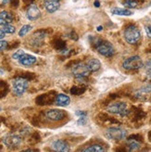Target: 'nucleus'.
I'll use <instances>...</instances> for the list:
<instances>
[{
    "mask_svg": "<svg viewBox=\"0 0 151 152\" xmlns=\"http://www.w3.org/2000/svg\"><path fill=\"white\" fill-rule=\"evenodd\" d=\"M145 30H146V33H147V35L151 38V25H147L145 27Z\"/></svg>",
    "mask_w": 151,
    "mask_h": 152,
    "instance_id": "nucleus-28",
    "label": "nucleus"
},
{
    "mask_svg": "<svg viewBox=\"0 0 151 152\" xmlns=\"http://www.w3.org/2000/svg\"><path fill=\"white\" fill-rule=\"evenodd\" d=\"M7 42L4 40H0V51H4L7 48Z\"/></svg>",
    "mask_w": 151,
    "mask_h": 152,
    "instance_id": "nucleus-25",
    "label": "nucleus"
},
{
    "mask_svg": "<svg viewBox=\"0 0 151 152\" xmlns=\"http://www.w3.org/2000/svg\"><path fill=\"white\" fill-rule=\"evenodd\" d=\"M71 72H72V75L74 76L75 78L80 80V79L86 78L91 72L89 71V69H88V67H87L86 64H85V63H78V64L74 65L71 68Z\"/></svg>",
    "mask_w": 151,
    "mask_h": 152,
    "instance_id": "nucleus-6",
    "label": "nucleus"
},
{
    "mask_svg": "<svg viewBox=\"0 0 151 152\" xmlns=\"http://www.w3.org/2000/svg\"><path fill=\"white\" fill-rule=\"evenodd\" d=\"M32 26L31 25H29V24H26V25H23L21 28H20V32H19V35L20 36V37H23V36H25L30 31L32 30Z\"/></svg>",
    "mask_w": 151,
    "mask_h": 152,
    "instance_id": "nucleus-21",
    "label": "nucleus"
},
{
    "mask_svg": "<svg viewBox=\"0 0 151 152\" xmlns=\"http://www.w3.org/2000/svg\"><path fill=\"white\" fill-rule=\"evenodd\" d=\"M82 151H85V152H103L105 151V148L101 146V145H92V146H89L85 148L82 149Z\"/></svg>",
    "mask_w": 151,
    "mask_h": 152,
    "instance_id": "nucleus-18",
    "label": "nucleus"
},
{
    "mask_svg": "<svg viewBox=\"0 0 151 152\" xmlns=\"http://www.w3.org/2000/svg\"><path fill=\"white\" fill-rule=\"evenodd\" d=\"M124 39L130 45L137 44L141 39V32L140 30L134 25L128 26L124 31Z\"/></svg>",
    "mask_w": 151,
    "mask_h": 152,
    "instance_id": "nucleus-1",
    "label": "nucleus"
},
{
    "mask_svg": "<svg viewBox=\"0 0 151 152\" xmlns=\"http://www.w3.org/2000/svg\"><path fill=\"white\" fill-rule=\"evenodd\" d=\"M25 151H37L36 149H26Z\"/></svg>",
    "mask_w": 151,
    "mask_h": 152,
    "instance_id": "nucleus-33",
    "label": "nucleus"
},
{
    "mask_svg": "<svg viewBox=\"0 0 151 152\" xmlns=\"http://www.w3.org/2000/svg\"><path fill=\"white\" fill-rule=\"evenodd\" d=\"M10 0H0V7H5Z\"/></svg>",
    "mask_w": 151,
    "mask_h": 152,
    "instance_id": "nucleus-29",
    "label": "nucleus"
},
{
    "mask_svg": "<svg viewBox=\"0 0 151 152\" xmlns=\"http://www.w3.org/2000/svg\"><path fill=\"white\" fill-rule=\"evenodd\" d=\"M26 16L30 20H36L37 19H39L41 16V12L38 9V7L34 4H31L29 6Z\"/></svg>",
    "mask_w": 151,
    "mask_h": 152,
    "instance_id": "nucleus-11",
    "label": "nucleus"
},
{
    "mask_svg": "<svg viewBox=\"0 0 151 152\" xmlns=\"http://www.w3.org/2000/svg\"><path fill=\"white\" fill-rule=\"evenodd\" d=\"M144 66L142 59L139 56H133L130 58H127L123 60V67L127 71H136L139 70Z\"/></svg>",
    "mask_w": 151,
    "mask_h": 152,
    "instance_id": "nucleus-2",
    "label": "nucleus"
},
{
    "mask_svg": "<svg viewBox=\"0 0 151 152\" xmlns=\"http://www.w3.org/2000/svg\"><path fill=\"white\" fill-rule=\"evenodd\" d=\"M5 33L2 31V30H0V40H1V39H3V38L5 37Z\"/></svg>",
    "mask_w": 151,
    "mask_h": 152,
    "instance_id": "nucleus-31",
    "label": "nucleus"
},
{
    "mask_svg": "<svg viewBox=\"0 0 151 152\" xmlns=\"http://www.w3.org/2000/svg\"><path fill=\"white\" fill-rule=\"evenodd\" d=\"M145 67V70H146V73L148 77H151V59L150 60H147L146 62V64L143 66Z\"/></svg>",
    "mask_w": 151,
    "mask_h": 152,
    "instance_id": "nucleus-23",
    "label": "nucleus"
},
{
    "mask_svg": "<svg viewBox=\"0 0 151 152\" xmlns=\"http://www.w3.org/2000/svg\"><path fill=\"white\" fill-rule=\"evenodd\" d=\"M75 114H76V116H78V117H86L87 116V112L82 111V110H77L75 112Z\"/></svg>",
    "mask_w": 151,
    "mask_h": 152,
    "instance_id": "nucleus-26",
    "label": "nucleus"
},
{
    "mask_svg": "<svg viewBox=\"0 0 151 152\" xmlns=\"http://www.w3.org/2000/svg\"><path fill=\"white\" fill-rule=\"evenodd\" d=\"M46 117L53 121H59L65 118V113L60 110H48L46 112Z\"/></svg>",
    "mask_w": 151,
    "mask_h": 152,
    "instance_id": "nucleus-10",
    "label": "nucleus"
},
{
    "mask_svg": "<svg viewBox=\"0 0 151 152\" xmlns=\"http://www.w3.org/2000/svg\"><path fill=\"white\" fill-rule=\"evenodd\" d=\"M106 135L112 140H123L127 136V131L120 127H110L106 131Z\"/></svg>",
    "mask_w": 151,
    "mask_h": 152,
    "instance_id": "nucleus-5",
    "label": "nucleus"
},
{
    "mask_svg": "<svg viewBox=\"0 0 151 152\" xmlns=\"http://www.w3.org/2000/svg\"><path fill=\"white\" fill-rule=\"evenodd\" d=\"M29 87V82L24 77H18L13 81V92L17 96L23 95Z\"/></svg>",
    "mask_w": 151,
    "mask_h": 152,
    "instance_id": "nucleus-3",
    "label": "nucleus"
},
{
    "mask_svg": "<svg viewBox=\"0 0 151 152\" xmlns=\"http://www.w3.org/2000/svg\"><path fill=\"white\" fill-rule=\"evenodd\" d=\"M60 7L59 2L54 1V0H46L44 1V9L48 13H54L56 12Z\"/></svg>",
    "mask_w": 151,
    "mask_h": 152,
    "instance_id": "nucleus-13",
    "label": "nucleus"
},
{
    "mask_svg": "<svg viewBox=\"0 0 151 152\" xmlns=\"http://www.w3.org/2000/svg\"><path fill=\"white\" fill-rule=\"evenodd\" d=\"M141 148L140 143L135 140H130L127 145V150L128 151H136Z\"/></svg>",
    "mask_w": 151,
    "mask_h": 152,
    "instance_id": "nucleus-19",
    "label": "nucleus"
},
{
    "mask_svg": "<svg viewBox=\"0 0 151 152\" xmlns=\"http://www.w3.org/2000/svg\"><path fill=\"white\" fill-rule=\"evenodd\" d=\"M19 62L22 66H32L36 63L37 59L34 56L29 55V54H24L22 55L19 59Z\"/></svg>",
    "mask_w": 151,
    "mask_h": 152,
    "instance_id": "nucleus-12",
    "label": "nucleus"
},
{
    "mask_svg": "<svg viewBox=\"0 0 151 152\" xmlns=\"http://www.w3.org/2000/svg\"><path fill=\"white\" fill-rule=\"evenodd\" d=\"M77 123L80 125H85V124H86V117H79V120H78Z\"/></svg>",
    "mask_w": 151,
    "mask_h": 152,
    "instance_id": "nucleus-27",
    "label": "nucleus"
},
{
    "mask_svg": "<svg viewBox=\"0 0 151 152\" xmlns=\"http://www.w3.org/2000/svg\"><path fill=\"white\" fill-rule=\"evenodd\" d=\"M96 50L104 57H111L115 54V49L113 45L107 41H100L99 44L96 45Z\"/></svg>",
    "mask_w": 151,
    "mask_h": 152,
    "instance_id": "nucleus-7",
    "label": "nucleus"
},
{
    "mask_svg": "<svg viewBox=\"0 0 151 152\" xmlns=\"http://www.w3.org/2000/svg\"><path fill=\"white\" fill-rule=\"evenodd\" d=\"M12 15L7 11L0 12V25L3 26L6 24H9L12 21Z\"/></svg>",
    "mask_w": 151,
    "mask_h": 152,
    "instance_id": "nucleus-16",
    "label": "nucleus"
},
{
    "mask_svg": "<svg viewBox=\"0 0 151 152\" xmlns=\"http://www.w3.org/2000/svg\"><path fill=\"white\" fill-rule=\"evenodd\" d=\"M3 142L5 145L9 148H17L20 146L21 138L17 134H9L4 137Z\"/></svg>",
    "mask_w": 151,
    "mask_h": 152,
    "instance_id": "nucleus-8",
    "label": "nucleus"
},
{
    "mask_svg": "<svg viewBox=\"0 0 151 152\" xmlns=\"http://www.w3.org/2000/svg\"><path fill=\"white\" fill-rule=\"evenodd\" d=\"M97 31H102V26H99L98 29H97Z\"/></svg>",
    "mask_w": 151,
    "mask_h": 152,
    "instance_id": "nucleus-34",
    "label": "nucleus"
},
{
    "mask_svg": "<svg viewBox=\"0 0 151 152\" xmlns=\"http://www.w3.org/2000/svg\"><path fill=\"white\" fill-rule=\"evenodd\" d=\"M25 53H24V51L23 50H18L17 52H15L14 54H13V56H12V58H14V59H19L22 55H24Z\"/></svg>",
    "mask_w": 151,
    "mask_h": 152,
    "instance_id": "nucleus-24",
    "label": "nucleus"
},
{
    "mask_svg": "<svg viewBox=\"0 0 151 152\" xmlns=\"http://www.w3.org/2000/svg\"><path fill=\"white\" fill-rule=\"evenodd\" d=\"M54 1H58V2H59V1H60V0H54Z\"/></svg>",
    "mask_w": 151,
    "mask_h": 152,
    "instance_id": "nucleus-35",
    "label": "nucleus"
},
{
    "mask_svg": "<svg viewBox=\"0 0 151 152\" xmlns=\"http://www.w3.org/2000/svg\"><path fill=\"white\" fill-rule=\"evenodd\" d=\"M111 13L113 15H119V16H131L133 12L128 9H122V7H113L111 9Z\"/></svg>",
    "mask_w": 151,
    "mask_h": 152,
    "instance_id": "nucleus-17",
    "label": "nucleus"
},
{
    "mask_svg": "<svg viewBox=\"0 0 151 152\" xmlns=\"http://www.w3.org/2000/svg\"><path fill=\"white\" fill-rule=\"evenodd\" d=\"M2 31L5 33V34H14L15 31H16V29L13 25H10V24H6V25H3L2 28H1Z\"/></svg>",
    "mask_w": 151,
    "mask_h": 152,
    "instance_id": "nucleus-22",
    "label": "nucleus"
},
{
    "mask_svg": "<svg viewBox=\"0 0 151 152\" xmlns=\"http://www.w3.org/2000/svg\"><path fill=\"white\" fill-rule=\"evenodd\" d=\"M51 148L54 151H58V152H68L71 150L69 144L61 139L55 140L54 142H52Z\"/></svg>",
    "mask_w": 151,
    "mask_h": 152,
    "instance_id": "nucleus-9",
    "label": "nucleus"
},
{
    "mask_svg": "<svg viewBox=\"0 0 151 152\" xmlns=\"http://www.w3.org/2000/svg\"><path fill=\"white\" fill-rule=\"evenodd\" d=\"M95 7H100V3H99L98 1H96V2H95Z\"/></svg>",
    "mask_w": 151,
    "mask_h": 152,
    "instance_id": "nucleus-32",
    "label": "nucleus"
},
{
    "mask_svg": "<svg viewBox=\"0 0 151 152\" xmlns=\"http://www.w3.org/2000/svg\"><path fill=\"white\" fill-rule=\"evenodd\" d=\"M123 5L126 9H134L138 6V1H136V0H124Z\"/></svg>",
    "mask_w": 151,
    "mask_h": 152,
    "instance_id": "nucleus-20",
    "label": "nucleus"
},
{
    "mask_svg": "<svg viewBox=\"0 0 151 152\" xmlns=\"http://www.w3.org/2000/svg\"><path fill=\"white\" fill-rule=\"evenodd\" d=\"M87 67H88V69L89 71L91 72H97L99 69H100V67H101V63L98 59H96V58H92V59H90L89 61L86 63Z\"/></svg>",
    "mask_w": 151,
    "mask_h": 152,
    "instance_id": "nucleus-15",
    "label": "nucleus"
},
{
    "mask_svg": "<svg viewBox=\"0 0 151 152\" xmlns=\"http://www.w3.org/2000/svg\"><path fill=\"white\" fill-rule=\"evenodd\" d=\"M70 103H71L70 97L66 95L59 94L56 97V104L59 106V107H66V106H68Z\"/></svg>",
    "mask_w": 151,
    "mask_h": 152,
    "instance_id": "nucleus-14",
    "label": "nucleus"
},
{
    "mask_svg": "<svg viewBox=\"0 0 151 152\" xmlns=\"http://www.w3.org/2000/svg\"><path fill=\"white\" fill-rule=\"evenodd\" d=\"M11 1V4L13 7H18V4H19V0H10Z\"/></svg>",
    "mask_w": 151,
    "mask_h": 152,
    "instance_id": "nucleus-30",
    "label": "nucleus"
},
{
    "mask_svg": "<svg viewBox=\"0 0 151 152\" xmlns=\"http://www.w3.org/2000/svg\"><path fill=\"white\" fill-rule=\"evenodd\" d=\"M108 112L112 114H117L122 117H125L129 114V110H127V105L124 102H116L110 104L107 108Z\"/></svg>",
    "mask_w": 151,
    "mask_h": 152,
    "instance_id": "nucleus-4",
    "label": "nucleus"
}]
</instances>
